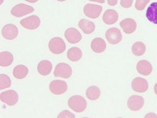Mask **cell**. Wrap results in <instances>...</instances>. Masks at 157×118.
<instances>
[{"instance_id":"cell-1","label":"cell","mask_w":157,"mask_h":118,"mask_svg":"<svg viewBox=\"0 0 157 118\" xmlns=\"http://www.w3.org/2000/svg\"><path fill=\"white\" fill-rule=\"evenodd\" d=\"M68 105L71 109L81 113L86 109L87 102L84 97L79 95L71 96L68 101Z\"/></svg>"},{"instance_id":"cell-2","label":"cell","mask_w":157,"mask_h":118,"mask_svg":"<svg viewBox=\"0 0 157 118\" xmlns=\"http://www.w3.org/2000/svg\"><path fill=\"white\" fill-rule=\"evenodd\" d=\"M66 44L60 37H54L50 40L48 43L50 51L55 55H59L63 53L66 50Z\"/></svg>"},{"instance_id":"cell-3","label":"cell","mask_w":157,"mask_h":118,"mask_svg":"<svg viewBox=\"0 0 157 118\" xmlns=\"http://www.w3.org/2000/svg\"><path fill=\"white\" fill-rule=\"evenodd\" d=\"M72 74L71 66L65 63H60L56 65L54 71V76L64 79H68Z\"/></svg>"},{"instance_id":"cell-4","label":"cell","mask_w":157,"mask_h":118,"mask_svg":"<svg viewBox=\"0 0 157 118\" xmlns=\"http://www.w3.org/2000/svg\"><path fill=\"white\" fill-rule=\"evenodd\" d=\"M34 11V8L30 6H28L25 4H19L16 5L11 11L12 16L16 17H21L27 14L32 13Z\"/></svg>"},{"instance_id":"cell-5","label":"cell","mask_w":157,"mask_h":118,"mask_svg":"<svg viewBox=\"0 0 157 118\" xmlns=\"http://www.w3.org/2000/svg\"><path fill=\"white\" fill-rule=\"evenodd\" d=\"M49 89L53 94L60 95L67 91V83L63 80H55L50 83Z\"/></svg>"},{"instance_id":"cell-6","label":"cell","mask_w":157,"mask_h":118,"mask_svg":"<svg viewBox=\"0 0 157 118\" xmlns=\"http://www.w3.org/2000/svg\"><path fill=\"white\" fill-rule=\"evenodd\" d=\"M0 99L1 102L5 103L8 106H12L15 105L18 102V96L16 91L9 90L1 93Z\"/></svg>"},{"instance_id":"cell-7","label":"cell","mask_w":157,"mask_h":118,"mask_svg":"<svg viewBox=\"0 0 157 118\" xmlns=\"http://www.w3.org/2000/svg\"><path fill=\"white\" fill-rule=\"evenodd\" d=\"M106 38L111 44H117L122 39V33L117 28L112 27L108 29L105 34Z\"/></svg>"},{"instance_id":"cell-8","label":"cell","mask_w":157,"mask_h":118,"mask_svg":"<svg viewBox=\"0 0 157 118\" xmlns=\"http://www.w3.org/2000/svg\"><path fill=\"white\" fill-rule=\"evenodd\" d=\"M102 10L103 8L101 6L87 4L84 7L83 12L85 15L87 17L95 19L100 16L102 13Z\"/></svg>"},{"instance_id":"cell-9","label":"cell","mask_w":157,"mask_h":118,"mask_svg":"<svg viewBox=\"0 0 157 118\" xmlns=\"http://www.w3.org/2000/svg\"><path fill=\"white\" fill-rule=\"evenodd\" d=\"M20 24L25 29L33 30L37 29L39 27L40 19L38 16L33 15L24 18L21 20Z\"/></svg>"},{"instance_id":"cell-10","label":"cell","mask_w":157,"mask_h":118,"mask_svg":"<svg viewBox=\"0 0 157 118\" xmlns=\"http://www.w3.org/2000/svg\"><path fill=\"white\" fill-rule=\"evenodd\" d=\"M2 36L4 38L8 40L15 39L18 36V29L15 25L9 24L4 25L2 29Z\"/></svg>"},{"instance_id":"cell-11","label":"cell","mask_w":157,"mask_h":118,"mask_svg":"<svg viewBox=\"0 0 157 118\" xmlns=\"http://www.w3.org/2000/svg\"><path fill=\"white\" fill-rule=\"evenodd\" d=\"M144 105V98L137 95L131 96L128 101L127 105L130 110L132 111H138L142 109Z\"/></svg>"},{"instance_id":"cell-12","label":"cell","mask_w":157,"mask_h":118,"mask_svg":"<svg viewBox=\"0 0 157 118\" xmlns=\"http://www.w3.org/2000/svg\"><path fill=\"white\" fill-rule=\"evenodd\" d=\"M132 88L138 93H144L148 89V83L144 78H136L132 82Z\"/></svg>"},{"instance_id":"cell-13","label":"cell","mask_w":157,"mask_h":118,"mask_svg":"<svg viewBox=\"0 0 157 118\" xmlns=\"http://www.w3.org/2000/svg\"><path fill=\"white\" fill-rule=\"evenodd\" d=\"M64 36L71 44H76L82 39V36L80 32L76 29L72 27L67 29L65 31Z\"/></svg>"},{"instance_id":"cell-14","label":"cell","mask_w":157,"mask_h":118,"mask_svg":"<svg viewBox=\"0 0 157 118\" xmlns=\"http://www.w3.org/2000/svg\"><path fill=\"white\" fill-rule=\"evenodd\" d=\"M120 26L126 34L133 33L136 29V23L132 18H126L120 23Z\"/></svg>"},{"instance_id":"cell-15","label":"cell","mask_w":157,"mask_h":118,"mask_svg":"<svg viewBox=\"0 0 157 118\" xmlns=\"http://www.w3.org/2000/svg\"><path fill=\"white\" fill-rule=\"evenodd\" d=\"M118 18L119 16L117 11L112 9L107 10L102 17L103 22L108 25H111L117 23Z\"/></svg>"},{"instance_id":"cell-16","label":"cell","mask_w":157,"mask_h":118,"mask_svg":"<svg viewBox=\"0 0 157 118\" xmlns=\"http://www.w3.org/2000/svg\"><path fill=\"white\" fill-rule=\"evenodd\" d=\"M136 70L142 75L148 76L152 71V66L148 61L142 60L137 64Z\"/></svg>"},{"instance_id":"cell-17","label":"cell","mask_w":157,"mask_h":118,"mask_svg":"<svg viewBox=\"0 0 157 118\" xmlns=\"http://www.w3.org/2000/svg\"><path fill=\"white\" fill-rule=\"evenodd\" d=\"M106 48V44L105 40L100 38H95L91 43V48L96 53H101Z\"/></svg>"},{"instance_id":"cell-18","label":"cell","mask_w":157,"mask_h":118,"mask_svg":"<svg viewBox=\"0 0 157 118\" xmlns=\"http://www.w3.org/2000/svg\"><path fill=\"white\" fill-rule=\"evenodd\" d=\"M78 27L85 34H90L95 30L94 24L86 19H82L78 22Z\"/></svg>"},{"instance_id":"cell-19","label":"cell","mask_w":157,"mask_h":118,"mask_svg":"<svg viewBox=\"0 0 157 118\" xmlns=\"http://www.w3.org/2000/svg\"><path fill=\"white\" fill-rule=\"evenodd\" d=\"M52 68V64L46 60L41 61L37 66L38 72L42 76L48 75L51 73Z\"/></svg>"},{"instance_id":"cell-20","label":"cell","mask_w":157,"mask_h":118,"mask_svg":"<svg viewBox=\"0 0 157 118\" xmlns=\"http://www.w3.org/2000/svg\"><path fill=\"white\" fill-rule=\"evenodd\" d=\"M146 16L150 22L157 24V2H152L147 10Z\"/></svg>"},{"instance_id":"cell-21","label":"cell","mask_w":157,"mask_h":118,"mask_svg":"<svg viewBox=\"0 0 157 118\" xmlns=\"http://www.w3.org/2000/svg\"><path fill=\"white\" fill-rule=\"evenodd\" d=\"M29 73L28 68L22 64L16 66L13 71L14 77L17 79H23L25 78Z\"/></svg>"},{"instance_id":"cell-22","label":"cell","mask_w":157,"mask_h":118,"mask_svg":"<svg viewBox=\"0 0 157 118\" xmlns=\"http://www.w3.org/2000/svg\"><path fill=\"white\" fill-rule=\"evenodd\" d=\"M67 56L71 62H78L82 57V51L78 47H71L68 50Z\"/></svg>"},{"instance_id":"cell-23","label":"cell","mask_w":157,"mask_h":118,"mask_svg":"<svg viewBox=\"0 0 157 118\" xmlns=\"http://www.w3.org/2000/svg\"><path fill=\"white\" fill-rule=\"evenodd\" d=\"M14 60L13 55L9 51H2L0 53V66L7 67L10 66Z\"/></svg>"},{"instance_id":"cell-24","label":"cell","mask_w":157,"mask_h":118,"mask_svg":"<svg viewBox=\"0 0 157 118\" xmlns=\"http://www.w3.org/2000/svg\"><path fill=\"white\" fill-rule=\"evenodd\" d=\"M87 97L90 101H96L101 96V90L98 87L92 86L87 89L86 92Z\"/></svg>"},{"instance_id":"cell-25","label":"cell","mask_w":157,"mask_h":118,"mask_svg":"<svg viewBox=\"0 0 157 118\" xmlns=\"http://www.w3.org/2000/svg\"><path fill=\"white\" fill-rule=\"evenodd\" d=\"M146 51V46L141 41L135 43L132 47V52L136 56L142 55Z\"/></svg>"},{"instance_id":"cell-26","label":"cell","mask_w":157,"mask_h":118,"mask_svg":"<svg viewBox=\"0 0 157 118\" xmlns=\"http://www.w3.org/2000/svg\"><path fill=\"white\" fill-rule=\"evenodd\" d=\"M11 85V81L10 77L5 74H1L0 75V89L3 90L8 88Z\"/></svg>"},{"instance_id":"cell-27","label":"cell","mask_w":157,"mask_h":118,"mask_svg":"<svg viewBox=\"0 0 157 118\" xmlns=\"http://www.w3.org/2000/svg\"><path fill=\"white\" fill-rule=\"evenodd\" d=\"M150 0H136L135 8L138 11L144 10Z\"/></svg>"},{"instance_id":"cell-28","label":"cell","mask_w":157,"mask_h":118,"mask_svg":"<svg viewBox=\"0 0 157 118\" xmlns=\"http://www.w3.org/2000/svg\"><path fill=\"white\" fill-rule=\"evenodd\" d=\"M57 117L58 118H75V116L69 110H64L58 115Z\"/></svg>"},{"instance_id":"cell-29","label":"cell","mask_w":157,"mask_h":118,"mask_svg":"<svg viewBox=\"0 0 157 118\" xmlns=\"http://www.w3.org/2000/svg\"><path fill=\"white\" fill-rule=\"evenodd\" d=\"M134 0H121V6L125 8H130L132 6Z\"/></svg>"},{"instance_id":"cell-30","label":"cell","mask_w":157,"mask_h":118,"mask_svg":"<svg viewBox=\"0 0 157 118\" xmlns=\"http://www.w3.org/2000/svg\"><path fill=\"white\" fill-rule=\"evenodd\" d=\"M108 5L110 6H115L117 4L118 0H107Z\"/></svg>"},{"instance_id":"cell-31","label":"cell","mask_w":157,"mask_h":118,"mask_svg":"<svg viewBox=\"0 0 157 118\" xmlns=\"http://www.w3.org/2000/svg\"><path fill=\"white\" fill-rule=\"evenodd\" d=\"M154 118V117H155L157 118V115H155L154 113H149V114H148L147 115L145 116V118Z\"/></svg>"},{"instance_id":"cell-32","label":"cell","mask_w":157,"mask_h":118,"mask_svg":"<svg viewBox=\"0 0 157 118\" xmlns=\"http://www.w3.org/2000/svg\"><path fill=\"white\" fill-rule=\"evenodd\" d=\"M89 1H94V2H98L99 3H105V0H89Z\"/></svg>"},{"instance_id":"cell-33","label":"cell","mask_w":157,"mask_h":118,"mask_svg":"<svg viewBox=\"0 0 157 118\" xmlns=\"http://www.w3.org/2000/svg\"><path fill=\"white\" fill-rule=\"evenodd\" d=\"M29 2H30V3H35L36 2H37L39 0H25Z\"/></svg>"},{"instance_id":"cell-34","label":"cell","mask_w":157,"mask_h":118,"mask_svg":"<svg viewBox=\"0 0 157 118\" xmlns=\"http://www.w3.org/2000/svg\"><path fill=\"white\" fill-rule=\"evenodd\" d=\"M154 92L155 94L157 95V83L155 85V86H154Z\"/></svg>"},{"instance_id":"cell-35","label":"cell","mask_w":157,"mask_h":118,"mask_svg":"<svg viewBox=\"0 0 157 118\" xmlns=\"http://www.w3.org/2000/svg\"><path fill=\"white\" fill-rule=\"evenodd\" d=\"M57 1H60V2H63V1H66V0H57Z\"/></svg>"}]
</instances>
